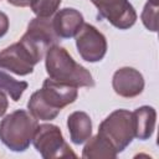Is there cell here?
Wrapping results in <instances>:
<instances>
[{"instance_id": "10", "label": "cell", "mask_w": 159, "mask_h": 159, "mask_svg": "<svg viewBox=\"0 0 159 159\" xmlns=\"http://www.w3.org/2000/svg\"><path fill=\"white\" fill-rule=\"evenodd\" d=\"M112 86L117 94L125 98H133L142 93L144 88V78L135 68L122 67L114 72Z\"/></svg>"}, {"instance_id": "18", "label": "cell", "mask_w": 159, "mask_h": 159, "mask_svg": "<svg viewBox=\"0 0 159 159\" xmlns=\"http://www.w3.org/2000/svg\"><path fill=\"white\" fill-rule=\"evenodd\" d=\"M9 30V17L6 14L0 11V37H2Z\"/></svg>"}, {"instance_id": "2", "label": "cell", "mask_w": 159, "mask_h": 159, "mask_svg": "<svg viewBox=\"0 0 159 159\" xmlns=\"http://www.w3.org/2000/svg\"><path fill=\"white\" fill-rule=\"evenodd\" d=\"M46 71L53 81L73 87H93L94 81L89 71L77 63L61 46L52 45L45 55Z\"/></svg>"}, {"instance_id": "13", "label": "cell", "mask_w": 159, "mask_h": 159, "mask_svg": "<svg viewBox=\"0 0 159 159\" xmlns=\"http://www.w3.org/2000/svg\"><path fill=\"white\" fill-rule=\"evenodd\" d=\"M133 114V123H134V137L145 140L152 137L155 129L157 123V112L153 107L143 106L137 108Z\"/></svg>"}, {"instance_id": "1", "label": "cell", "mask_w": 159, "mask_h": 159, "mask_svg": "<svg viewBox=\"0 0 159 159\" xmlns=\"http://www.w3.org/2000/svg\"><path fill=\"white\" fill-rule=\"evenodd\" d=\"M77 87L46 78L42 88L34 92L27 102L29 112L41 120H51L60 111L77 99Z\"/></svg>"}, {"instance_id": "9", "label": "cell", "mask_w": 159, "mask_h": 159, "mask_svg": "<svg viewBox=\"0 0 159 159\" xmlns=\"http://www.w3.org/2000/svg\"><path fill=\"white\" fill-rule=\"evenodd\" d=\"M98 14L119 30L132 27L137 21V12L128 0H91Z\"/></svg>"}, {"instance_id": "19", "label": "cell", "mask_w": 159, "mask_h": 159, "mask_svg": "<svg viewBox=\"0 0 159 159\" xmlns=\"http://www.w3.org/2000/svg\"><path fill=\"white\" fill-rule=\"evenodd\" d=\"M9 107V102H7V98L5 96V93L2 91H0V117L5 114L6 109Z\"/></svg>"}, {"instance_id": "11", "label": "cell", "mask_w": 159, "mask_h": 159, "mask_svg": "<svg viewBox=\"0 0 159 159\" xmlns=\"http://www.w3.org/2000/svg\"><path fill=\"white\" fill-rule=\"evenodd\" d=\"M52 25L60 39H71L76 36L83 25V16L76 9L65 7L56 12L52 20Z\"/></svg>"}, {"instance_id": "6", "label": "cell", "mask_w": 159, "mask_h": 159, "mask_svg": "<svg viewBox=\"0 0 159 159\" xmlns=\"http://www.w3.org/2000/svg\"><path fill=\"white\" fill-rule=\"evenodd\" d=\"M42 58L31 50L24 41H19L4 48L0 52V68L7 70L19 76L30 75L36 63Z\"/></svg>"}, {"instance_id": "12", "label": "cell", "mask_w": 159, "mask_h": 159, "mask_svg": "<svg viewBox=\"0 0 159 159\" xmlns=\"http://www.w3.org/2000/svg\"><path fill=\"white\" fill-rule=\"evenodd\" d=\"M67 127L71 142L75 144H83L92 135V122L86 112L76 111L67 118Z\"/></svg>"}, {"instance_id": "7", "label": "cell", "mask_w": 159, "mask_h": 159, "mask_svg": "<svg viewBox=\"0 0 159 159\" xmlns=\"http://www.w3.org/2000/svg\"><path fill=\"white\" fill-rule=\"evenodd\" d=\"M75 37L77 51L84 61L98 62L104 57L107 52V40L93 25L83 22Z\"/></svg>"}, {"instance_id": "3", "label": "cell", "mask_w": 159, "mask_h": 159, "mask_svg": "<svg viewBox=\"0 0 159 159\" xmlns=\"http://www.w3.org/2000/svg\"><path fill=\"white\" fill-rule=\"evenodd\" d=\"M37 125L31 113L17 109L0 122V140L12 152H24L32 142Z\"/></svg>"}, {"instance_id": "20", "label": "cell", "mask_w": 159, "mask_h": 159, "mask_svg": "<svg viewBox=\"0 0 159 159\" xmlns=\"http://www.w3.org/2000/svg\"><path fill=\"white\" fill-rule=\"evenodd\" d=\"M9 4L14 5V6H19V7H26L30 6L32 0H6Z\"/></svg>"}, {"instance_id": "15", "label": "cell", "mask_w": 159, "mask_h": 159, "mask_svg": "<svg viewBox=\"0 0 159 159\" xmlns=\"http://www.w3.org/2000/svg\"><path fill=\"white\" fill-rule=\"evenodd\" d=\"M27 82L17 81L10 75L5 73L2 70H0V91L6 92L12 98V101L17 102L25 92V89L27 88Z\"/></svg>"}, {"instance_id": "5", "label": "cell", "mask_w": 159, "mask_h": 159, "mask_svg": "<svg viewBox=\"0 0 159 159\" xmlns=\"http://www.w3.org/2000/svg\"><path fill=\"white\" fill-rule=\"evenodd\" d=\"M32 143L35 149L45 159L75 157L70 145L65 142L60 128L55 124H40L37 125Z\"/></svg>"}, {"instance_id": "14", "label": "cell", "mask_w": 159, "mask_h": 159, "mask_svg": "<svg viewBox=\"0 0 159 159\" xmlns=\"http://www.w3.org/2000/svg\"><path fill=\"white\" fill-rule=\"evenodd\" d=\"M82 157L88 158V159H93V158L108 159V158H116L117 152L106 139H103L101 135L97 134L96 137L88 139V143L83 148Z\"/></svg>"}, {"instance_id": "16", "label": "cell", "mask_w": 159, "mask_h": 159, "mask_svg": "<svg viewBox=\"0 0 159 159\" xmlns=\"http://www.w3.org/2000/svg\"><path fill=\"white\" fill-rule=\"evenodd\" d=\"M61 0H32L30 7L37 17H51L58 9Z\"/></svg>"}, {"instance_id": "8", "label": "cell", "mask_w": 159, "mask_h": 159, "mask_svg": "<svg viewBox=\"0 0 159 159\" xmlns=\"http://www.w3.org/2000/svg\"><path fill=\"white\" fill-rule=\"evenodd\" d=\"M21 40L43 57L52 45H57L60 37L55 32L52 20L50 17H35L29 22L27 31L24 34Z\"/></svg>"}, {"instance_id": "4", "label": "cell", "mask_w": 159, "mask_h": 159, "mask_svg": "<svg viewBox=\"0 0 159 159\" xmlns=\"http://www.w3.org/2000/svg\"><path fill=\"white\" fill-rule=\"evenodd\" d=\"M98 135L106 139L113 149L123 152L134 138L133 114L127 109H117L112 112L98 128Z\"/></svg>"}, {"instance_id": "17", "label": "cell", "mask_w": 159, "mask_h": 159, "mask_svg": "<svg viewBox=\"0 0 159 159\" xmlns=\"http://www.w3.org/2000/svg\"><path fill=\"white\" fill-rule=\"evenodd\" d=\"M158 0H149L142 12V21L144 26L153 32L158 30Z\"/></svg>"}]
</instances>
